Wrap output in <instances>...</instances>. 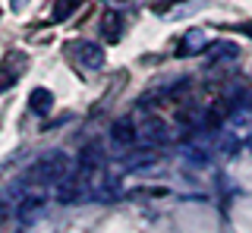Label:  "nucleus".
Masks as SVG:
<instances>
[{"label":"nucleus","mask_w":252,"mask_h":233,"mask_svg":"<svg viewBox=\"0 0 252 233\" xmlns=\"http://www.w3.org/2000/svg\"><path fill=\"white\" fill-rule=\"evenodd\" d=\"M101 29H104L107 41H117V38H120V29H123V19H120V13H107V16H104V22H101Z\"/></svg>","instance_id":"1"},{"label":"nucleus","mask_w":252,"mask_h":233,"mask_svg":"<svg viewBox=\"0 0 252 233\" xmlns=\"http://www.w3.org/2000/svg\"><path fill=\"white\" fill-rule=\"evenodd\" d=\"M73 51H79V57H85V63H89V66H98L101 60H104L101 48H94V44H73Z\"/></svg>","instance_id":"2"},{"label":"nucleus","mask_w":252,"mask_h":233,"mask_svg":"<svg viewBox=\"0 0 252 233\" xmlns=\"http://www.w3.org/2000/svg\"><path fill=\"white\" fill-rule=\"evenodd\" d=\"M51 104H54V98H51V91H44V88H38L35 95H32V107H35L38 114H47L51 111Z\"/></svg>","instance_id":"3"},{"label":"nucleus","mask_w":252,"mask_h":233,"mask_svg":"<svg viewBox=\"0 0 252 233\" xmlns=\"http://www.w3.org/2000/svg\"><path fill=\"white\" fill-rule=\"evenodd\" d=\"M76 3H79V0H57V3H54V19H66L69 16V13H73L76 10Z\"/></svg>","instance_id":"4"},{"label":"nucleus","mask_w":252,"mask_h":233,"mask_svg":"<svg viewBox=\"0 0 252 233\" xmlns=\"http://www.w3.org/2000/svg\"><path fill=\"white\" fill-rule=\"evenodd\" d=\"M114 136L120 139V142H126V139H132V123H129V120H120V123L114 126Z\"/></svg>","instance_id":"5"},{"label":"nucleus","mask_w":252,"mask_h":233,"mask_svg":"<svg viewBox=\"0 0 252 233\" xmlns=\"http://www.w3.org/2000/svg\"><path fill=\"white\" fill-rule=\"evenodd\" d=\"M195 48H202V32H189L186 44H183V51H195Z\"/></svg>","instance_id":"6"},{"label":"nucleus","mask_w":252,"mask_h":233,"mask_svg":"<svg viewBox=\"0 0 252 233\" xmlns=\"http://www.w3.org/2000/svg\"><path fill=\"white\" fill-rule=\"evenodd\" d=\"M243 32H249V38H252V22H246V26H240Z\"/></svg>","instance_id":"7"}]
</instances>
